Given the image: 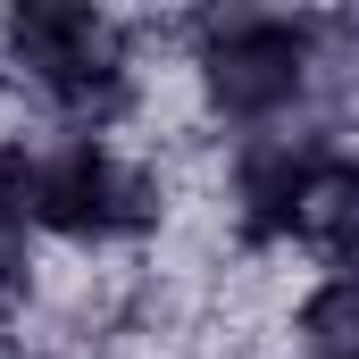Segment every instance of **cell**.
Instances as JSON below:
<instances>
[{
  "label": "cell",
  "mask_w": 359,
  "mask_h": 359,
  "mask_svg": "<svg viewBox=\"0 0 359 359\" xmlns=\"http://www.w3.org/2000/svg\"><path fill=\"white\" fill-rule=\"evenodd\" d=\"M343 134L334 126H276V134H243L226 159V234L234 251L276 259L292 243H318V209L326 184L343 168Z\"/></svg>",
  "instance_id": "3957f363"
},
{
  "label": "cell",
  "mask_w": 359,
  "mask_h": 359,
  "mask_svg": "<svg viewBox=\"0 0 359 359\" xmlns=\"http://www.w3.org/2000/svg\"><path fill=\"white\" fill-rule=\"evenodd\" d=\"M326 359H359V351H326Z\"/></svg>",
  "instance_id": "ba28073f"
},
{
  "label": "cell",
  "mask_w": 359,
  "mask_h": 359,
  "mask_svg": "<svg viewBox=\"0 0 359 359\" xmlns=\"http://www.w3.org/2000/svg\"><path fill=\"white\" fill-rule=\"evenodd\" d=\"M168 217V192L159 176L117 151L109 134H67L42 151V176H34V234H59L76 251H117V243H151Z\"/></svg>",
  "instance_id": "277c9868"
},
{
  "label": "cell",
  "mask_w": 359,
  "mask_h": 359,
  "mask_svg": "<svg viewBox=\"0 0 359 359\" xmlns=\"http://www.w3.org/2000/svg\"><path fill=\"white\" fill-rule=\"evenodd\" d=\"M0 50H8V67L25 84L42 92L50 117H67V134H109L117 117L142 109V42L109 8L17 0L0 17Z\"/></svg>",
  "instance_id": "6da1fadb"
},
{
  "label": "cell",
  "mask_w": 359,
  "mask_h": 359,
  "mask_svg": "<svg viewBox=\"0 0 359 359\" xmlns=\"http://www.w3.org/2000/svg\"><path fill=\"white\" fill-rule=\"evenodd\" d=\"M192 76L217 126L243 134H276L309 109V92L326 76V17H284V8H226V17H192Z\"/></svg>",
  "instance_id": "7a4b0ae2"
},
{
  "label": "cell",
  "mask_w": 359,
  "mask_h": 359,
  "mask_svg": "<svg viewBox=\"0 0 359 359\" xmlns=\"http://www.w3.org/2000/svg\"><path fill=\"white\" fill-rule=\"evenodd\" d=\"M318 251H326V276H359V151H343V168H334V184H326Z\"/></svg>",
  "instance_id": "8992f818"
},
{
  "label": "cell",
  "mask_w": 359,
  "mask_h": 359,
  "mask_svg": "<svg viewBox=\"0 0 359 359\" xmlns=\"http://www.w3.org/2000/svg\"><path fill=\"white\" fill-rule=\"evenodd\" d=\"M292 334H301V359L359 351V276H318L292 309Z\"/></svg>",
  "instance_id": "5b68a950"
},
{
  "label": "cell",
  "mask_w": 359,
  "mask_h": 359,
  "mask_svg": "<svg viewBox=\"0 0 359 359\" xmlns=\"http://www.w3.org/2000/svg\"><path fill=\"white\" fill-rule=\"evenodd\" d=\"M34 301V234L25 226H0V318Z\"/></svg>",
  "instance_id": "52a82bcc"
}]
</instances>
